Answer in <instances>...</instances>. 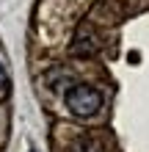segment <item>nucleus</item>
<instances>
[{"label":"nucleus","instance_id":"obj_3","mask_svg":"<svg viewBox=\"0 0 149 152\" xmlns=\"http://www.w3.org/2000/svg\"><path fill=\"white\" fill-rule=\"evenodd\" d=\"M31 152H36V149H31Z\"/></svg>","mask_w":149,"mask_h":152},{"label":"nucleus","instance_id":"obj_1","mask_svg":"<svg viewBox=\"0 0 149 152\" xmlns=\"http://www.w3.org/2000/svg\"><path fill=\"white\" fill-rule=\"evenodd\" d=\"M66 108L75 116H94L102 108V94L91 86H75L66 91Z\"/></svg>","mask_w":149,"mask_h":152},{"label":"nucleus","instance_id":"obj_2","mask_svg":"<svg viewBox=\"0 0 149 152\" xmlns=\"http://www.w3.org/2000/svg\"><path fill=\"white\" fill-rule=\"evenodd\" d=\"M3 83H6V69H3V64H0V88H3Z\"/></svg>","mask_w":149,"mask_h":152}]
</instances>
